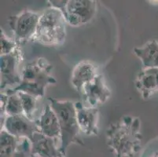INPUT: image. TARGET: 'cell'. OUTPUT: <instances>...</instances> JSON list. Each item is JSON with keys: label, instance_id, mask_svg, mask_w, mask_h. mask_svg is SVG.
Returning <instances> with one entry per match:
<instances>
[{"label": "cell", "instance_id": "obj_18", "mask_svg": "<svg viewBox=\"0 0 158 157\" xmlns=\"http://www.w3.org/2000/svg\"><path fill=\"white\" fill-rule=\"evenodd\" d=\"M18 93L22 104L24 115L28 119H33V116L36 111V102L38 98L25 92L18 91Z\"/></svg>", "mask_w": 158, "mask_h": 157}, {"label": "cell", "instance_id": "obj_13", "mask_svg": "<svg viewBox=\"0 0 158 157\" xmlns=\"http://www.w3.org/2000/svg\"><path fill=\"white\" fill-rule=\"evenodd\" d=\"M99 75L98 67L88 60H82L75 65L71 76V83L76 90L80 93L86 84Z\"/></svg>", "mask_w": 158, "mask_h": 157}, {"label": "cell", "instance_id": "obj_20", "mask_svg": "<svg viewBox=\"0 0 158 157\" xmlns=\"http://www.w3.org/2000/svg\"><path fill=\"white\" fill-rule=\"evenodd\" d=\"M12 157H32L31 143L27 138H21Z\"/></svg>", "mask_w": 158, "mask_h": 157}, {"label": "cell", "instance_id": "obj_9", "mask_svg": "<svg viewBox=\"0 0 158 157\" xmlns=\"http://www.w3.org/2000/svg\"><path fill=\"white\" fill-rule=\"evenodd\" d=\"M80 93L88 106L97 108L99 104H104L109 100L111 90L106 85L102 75L99 74L86 84Z\"/></svg>", "mask_w": 158, "mask_h": 157}, {"label": "cell", "instance_id": "obj_16", "mask_svg": "<svg viewBox=\"0 0 158 157\" xmlns=\"http://www.w3.org/2000/svg\"><path fill=\"white\" fill-rule=\"evenodd\" d=\"M7 94V101L3 113L1 114V127L2 126L7 116H17L24 114L22 104L21 98L17 91H14L11 88H8L5 92Z\"/></svg>", "mask_w": 158, "mask_h": 157}, {"label": "cell", "instance_id": "obj_11", "mask_svg": "<svg viewBox=\"0 0 158 157\" xmlns=\"http://www.w3.org/2000/svg\"><path fill=\"white\" fill-rule=\"evenodd\" d=\"M59 139L50 138L41 132H35L31 143V154L35 157H65L57 146Z\"/></svg>", "mask_w": 158, "mask_h": 157}, {"label": "cell", "instance_id": "obj_21", "mask_svg": "<svg viewBox=\"0 0 158 157\" xmlns=\"http://www.w3.org/2000/svg\"><path fill=\"white\" fill-rule=\"evenodd\" d=\"M149 157H158V152H156V153L153 154L151 156H149Z\"/></svg>", "mask_w": 158, "mask_h": 157}, {"label": "cell", "instance_id": "obj_2", "mask_svg": "<svg viewBox=\"0 0 158 157\" xmlns=\"http://www.w3.org/2000/svg\"><path fill=\"white\" fill-rule=\"evenodd\" d=\"M53 65L44 57H37L27 63L21 70V83L12 89L14 91H22L42 98L45 95L46 88L57 83L51 75Z\"/></svg>", "mask_w": 158, "mask_h": 157}, {"label": "cell", "instance_id": "obj_19", "mask_svg": "<svg viewBox=\"0 0 158 157\" xmlns=\"http://www.w3.org/2000/svg\"><path fill=\"white\" fill-rule=\"evenodd\" d=\"M19 47L14 39L7 36L3 30L0 29V56L10 54Z\"/></svg>", "mask_w": 158, "mask_h": 157}, {"label": "cell", "instance_id": "obj_17", "mask_svg": "<svg viewBox=\"0 0 158 157\" xmlns=\"http://www.w3.org/2000/svg\"><path fill=\"white\" fill-rule=\"evenodd\" d=\"M19 139L4 129L0 131V157H12L18 147Z\"/></svg>", "mask_w": 158, "mask_h": 157}, {"label": "cell", "instance_id": "obj_15", "mask_svg": "<svg viewBox=\"0 0 158 157\" xmlns=\"http://www.w3.org/2000/svg\"><path fill=\"white\" fill-rule=\"evenodd\" d=\"M133 53L141 60L143 68H158V42L156 40L147 42L143 47H135Z\"/></svg>", "mask_w": 158, "mask_h": 157}, {"label": "cell", "instance_id": "obj_14", "mask_svg": "<svg viewBox=\"0 0 158 157\" xmlns=\"http://www.w3.org/2000/svg\"><path fill=\"white\" fill-rule=\"evenodd\" d=\"M35 122L40 132L46 136L59 139L60 141L61 130L59 121L50 104H47L44 107L42 114L38 119L35 120Z\"/></svg>", "mask_w": 158, "mask_h": 157}, {"label": "cell", "instance_id": "obj_8", "mask_svg": "<svg viewBox=\"0 0 158 157\" xmlns=\"http://www.w3.org/2000/svg\"><path fill=\"white\" fill-rule=\"evenodd\" d=\"M1 129L18 139L27 138L31 142L35 132L40 131L35 120L28 119L24 114L7 116Z\"/></svg>", "mask_w": 158, "mask_h": 157}, {"label": "cell", "instance_id": "obj_10", "mask_svg": "<svg viewBox=\"0 0 158 157\" xmlns=\"http://www.w3.org/2000/svg\"><path fill=\"white\" fill-rule=\"evenodd\" d=\"M77 119L80 131L84 134H98L99 111L98 108L84 105L81 102H75Z\"/></svg>", "mask_w": 158, "mask_h": 157}, {"label": "cell", "instance_id": "obj_7", "mask_svg": "<svg viewBox=\"0 0 158 157\" xmlns=\"http://www.w3.org/2000/svg\"><path fill=\"white\" fill-rule=\"evenodd\" d=\"M24 60V53L21 47L10 54L0 56L1 91L8 86L16 87L21 83V65Z\"/></svg>", "mask_w": 158, "mask_h": 157}, {"label": "cell", "instance_id": "obj_22", "mask_svg": "<svg viewBox=\"0 0 158 157\" xmlns=\"http://www.w3.org/2000/svg\"><path fill=\"white\" fill-rule=\"evenodd\" d=\"M32 157H35V156H34V155H32Z\"/></svg>", "mask_w": 158, "mask_h": 157}, {"label": "cell", "instance_id": "obj_3", "mask_svg": "<svg viewBox=\"0 0 158 157\" xmlns=\"http://www.w3.org/2000/svg\"><path fill=\"white\" fill-rule=\"evenodd\" d=\"M47 100L59 121L61 130L59 142L61 152L65 155L69 147L73 144L84 145L80 138V130L77 123L75 102L57 100L53 97H49Z\"/></svg>", "mask_w": 158, "mask_h": 157}, {"label": "cell", "instance_id": "obj_6", "mask_svg": "<svg viewBox=\"0 0 158 157\" xmlns=\"http://www.w3.org/2000/svg\"><path fill=\"white\" fill-rule=\"evenodd\" d=\"M40 17V14L28 9L9 17L8 24L14 35V39L19 47L33 39Z\"/></svg>", "mask_w": 158, "mask_h": 157}, {"label": "cell", "instance_id": "obj_1", "mask_svg": "<svg viewBox=\"0 0 158 157\" xmlns=\"http://www.w3.org/2000/svg\"><path fill=\"white\" fill-rule=\"evenodd\" d=\"M141 120L137 116H123L106 130V144L114 157H134L142 146Z\"/></svg>", "mask_w": 158, "mask_h": 157}, {"label": "cell", "instance_id": "obj_5", "mask_svg": "<svg viewBox=\"0 0 158 157\" xmlns=\"http://www.w3.org/2000/svg\"><path fill=\"white\" fill-rule=\"evenodd\" d=\"M47 5L60 10L67 24L73 27L87 24L97 13V1L94 0H49Z\"/></svg>", "mask_w": 158, "mask_h": 157}, {"label": "cell", "instance_id": "obj_4", "mask_svg": "<svg viewBox=\"0 0 158 157\" xmlns=\"http://www.w3.org/2000/svg\"><path fill=\"white\" fill-rule=\"evenodd\" d=\"M66 24L65 18L60 10L48 7L40 14L32 41L48 47L62 45L67 36Z\"/></svg>", "mask_w": 158, "mask_h": 157}, {"label": "cell", "instance_id": "obj_12", "mask_svg": "<svg viewBox=\"0 0 158 157\" xmlns=\"http://www.w3.org/2000/svg\"><path fill=\"white\" fill-rule=\"evenodd\" d=\"M135 86L144 100L149 99L158 92V68H143L138 74Z\"/></svg>", "mask_w": 158, "mask_h": 157}]
</instances>
